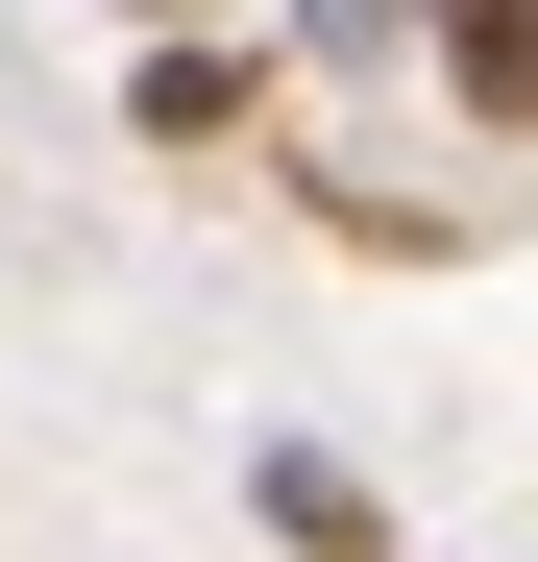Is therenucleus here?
Returning <instances> with one entry per match:
<instances>
[{
	"instance_id": "1",
	"label": "nucleus",
	"mask_w": 538,
	"mask_h": 562,
	"mask_svg": "<svg viewBox=\"0 0 538 562\" xmlns=\"http://www.w3.org/2000/svg\"><path fill=\"white\" fill-rule=\"evenodd\" d=\"M245 514L294 538V562H392V514H368V464H343V440H269V464H245Z\"/></svg>"
},
{
	"instance_id": "2",
	"label": "nucleus",
	"mask_w": 538,
	"mask_h": 562,
	"mask_svg": "<svg viewBox=\"0 0 538 562\" xmlns=\"http://www.w3.org/2000/svg\"><path fill=\"white\" fill-rule=\"evenodd\" d=\"M123 123H147V147H245V123H269V74H245V49H147V74H123Z\"/></svg>"
},
{
	"instance_id": "3",
	"label": "nucleus",
	"mask_w": 538,
	"mask_h": 562,
	"mask_svg": "<svg viewBox=\"0 0 538 562\" xmlns=\"http://www.w3.org/2000/svg\"><path fill=\"white\" fill-rule=\"evenodd\" d=\"M416 49H440V74H466V99H490V123H538V0H416Z\"/></svg>"
},
{
	"instance_id": "4",
	"label": "nucleus",
	"mask_w": 538,
	"mask_h": 562,
	"mask_svg": "<svg viewBox=\"0 0 538 562\" xmlns=\"http://www.w3.org/2000/svg\"><path fill=\"white\" fill-rule=\"evenodd\" d=\"M294 49H343V74H368V49H416V0H294Z\"/></svg>"
},
{
	"instance_id": "5",
	"label": "nucleus",
	"mask_w": 538,
	"mask_h": 562,
	"mask_svg": "<svg viewBox=\"0 0 538 562\" xmlns=\"http://www.w3.org/2000/svg\"><path fill=\"white\" fill-rule=\"evenodd\" d=\"M123 25H147V49H221V0H123Z\"/></svg>"
}]
</instances>
